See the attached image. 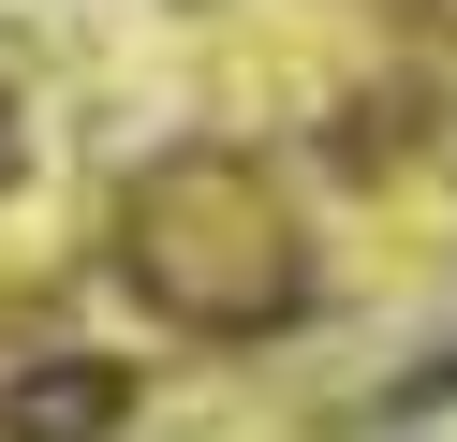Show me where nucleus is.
<instances>
[{
    "label": "nucleus",
    "instance_id": "1",
    "mask_svg": "<svg viewBox=\"0 0 457 442\" xmlns=\"http://www.w3.org/2000/svg\"><path fill=\"white\" fill-rule=\"evenodd\" d=\"M119 413V383H74V369H45L30 398H15V428H104Z\"/></svg>",
    "mask_w": 457,
    "mask_h": 442
},
{
    "label": "nucleus",
    "instance_id": "2",
    "mask_svg": "<svg viewBox=\"0 0 457 442\" xmlns=\"http://www.w3.org/2000/svg\"><path fill=\"white\" fill-rule=\"evenodd\" d=\"M0 147H15V133H0Z\"/></svg>",
    "mask_w": 457,
    "mask_h": 442
}]
</instances>
